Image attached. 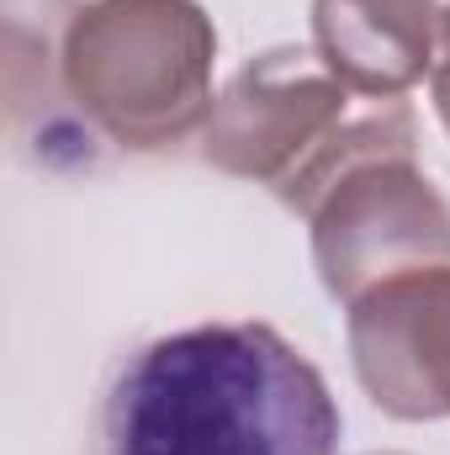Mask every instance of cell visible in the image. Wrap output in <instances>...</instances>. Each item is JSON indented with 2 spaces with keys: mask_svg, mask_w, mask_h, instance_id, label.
<instances>
[{
  "mask_svg": "<svg viewBox=\"0 0 450 455\" xmlns=\"http://www.w3.org/2000/svg\"><path fill=\"white\" fill-rule=\"evenodd\" d=\"M107 455H339V403L270 323H197L143 344L107 392Z\"/></svg>",
  "mask_w": 450,
  "mask_h": 455,
  "instance_id": "obj_1",
  "label": "cell"
},
{
  "mask_svg": "<svg viewBox=\"0 0 450 455\" xmlns=\"http://www.w3.org/2000/svg\"><path fill=\"white\" fill-rule=\"evenodd\" d=\"M218 32L197 0H85L64 43V85L85 127L122 148H170L213 116Z\"/></svg>",
  "mask_w": 450,
  "mask_h": 455,
  "instance_id": "obj_2",
  "label": "cell"
},
{
  "mask_svg": "<svg viewBox=\"0 0 450 455\" xmlns=\"http://www.w3.org/2000/svg\"><path fill=\"white\" fill-rule=\"evenodd\" d=\"M313 265L334 302H355L371 286L450 265V202L414 164V148L366 154L318 191Z\"/></svg>",
  "mask_w": 450,
  "mask_h": 455,
  "instance_id": "obj_3",
  "label": "cell"
},
{
  "mask_svg": "<svg viewBox=\"0 0 450 455\" xmlns=\"http://www.w3.org/2000/svg\"><path fill=\"white\" fill-rule=\"evenodd\" d=\"M350 116V91L318 64V53L270 48L244 64L213 101L202 127V159L223 175L281 191Z\"/></svg>",
  "mask_w": 450,
  "mask_h": 455,
  "instance_id": "obj_4",
  "label": "cell"
},
{
  "mask_svg": "<svg viewBox=\"0 0 450 455\" xmlns=\"http://www.w3.org/2000/svg\"><path fill=\"white\" fill-rule=\"evenodd\" d=\"M350 365L366 397L403 419H450V265L408 270L350 302Z\"/></svg>",
  "mask_w": 450,
  "mask_h": 455,
  "instance_id": "obj_5",
  "label": "cell"
},
{
  "mask_svg": "<svg viewBox=\"0 0 450 455\" xmlns=\"http://www.w3.org/2000/svg\"><path fill=\"white\" fill-rule=\"evenodd\" d=\"M440 0H313V53L350 96L398 101L440 53Z\"/></svg>",
  "mask_w": 450,
  "mask_h": 455,
  "instance_id": "obj_6",
  "label": "cell"
},
{
  "mask_svg": "<svg viewBox=\"0 0 450 455\" xmlns=\"http://www.w3.org/2000/svg\"><path fill=\"white\" fill-rule=\"evenodd\" d=\"M80 0H0L5 16V116L21 138L32 122L43 143H85L69 132V85H64V43Z\"/></svg>",
  "mask_w": 450,
  "mask_h": 455,
  "instance_id": "obj_7",
  "label": "cell"
},
{
  "mask_svg": "<svg viewBox=\"0 0 450 455\" xmlns=\"http://www.w3.org/2000/svg\"><path fill=\"white\" fill-rule=\"evenodd\" d=\"M430 96H435V112L450 132V11L440 16V53H435V69H430Z\"/></svg>",
  "mask_w": 450,
  "mask_h": 455,
  "instance_id": "obj_8",
  "label": "cell"
}]
</instances>
